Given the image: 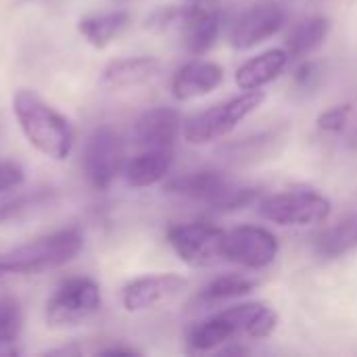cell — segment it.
<instances>
[{"instance_id":"4dcf8cb0","label":"cell","mask_w":357,"mask_h":357,"mask_svg":"<svg viewBox=\"0 0 357 357\" xmlns=\"http://www.w3.org/2000/svg\"><path fill=\"white\" fill-rule=\"evenodd\" d=\"M82 349L79 347H61V349H50V351H46L44 356H77Z\"/></svg>"},{"instance_id":"e0dca14e","label":"cell","mask_w":357,"mask_h":357,"mask_svg":"<svg viewBox=\"0 0 357 357\" xmlns=\"http://www.w3.org/2000/svg\"><path fill=\"white\" fill-rule=\"evenodd\" d=\"M174 149H144L123 165V178L132 188H149L167 178L174 165Z\"/></svg>"},{"instance_id":"ffe728a7","label":"cell","mask_w":357,"mask_h":357,"mask_svg":"<svg viewBox=\"0 0 357 357\" xmlns=\"http://www.w3.org/2000/svg\"><path fill=\"white\" fill-rule=\"evenodd\" d=\"M130 13L128 10H107V13H92L84 15L77 21V31L92 48H107L119 33L128 27Z\"/></svg>"},{"instance_id":"cb8c5ba5","label":"cell","mask_w":357,"mask_h":357,"mask_svg":"<svg viewBox=\"0 0 357 357\" xmlns=\"http://www.w3.org/2000/svg\"><path fill=\"white\" fill-rule=\"evenodd\" d=\"M50 203V195L48 192H33V195H25L19 197L15 201H6L0 205V224L2 222H13L19 220L21 215L29 213L36 207H46Z\"/></svg>"},{"instance_id":"9a60e30c","label":"cell","mask_w":357,"mask_h":357,"mask_svg":"<svg viewBox=\"0 0 357 357\" xmlns=\"http://www.w3.org/2000/svg\"><path fill=\"white\" fill-rule=\"evenodd\" d=\"M159 71H161V61L157 56H151V54L123 56L105 65L100 73V86L109 90L136 88L157 77Z\"/></svg>"},{"instance_id":"484cf974","label":"cell","mask_w":357,"mask_h":357,"mask_svg":"<svg viewBox=\"0 0 357 357\" xmlns=\"http://www.w3.org/2000/svg\"><path fill=\"white\" fill-rule=\"evenodd\" d=\"M354 113V107L351 105H337V107H331L326 109L324 113L318 115L316 123H318V130L320 132H326V134H339L345 130V126L349 123V117Z\"/></svg>"},{"instance_id":"9c48e42d","label":"cell","mask_w":357,"mask_h":357,"mask_svg":"<svg viewBox=\"0 0 357 357\" xmlns=\"http://www.w3.org/2000/svg\"><path fill=\"white\" fill-rule=\"evenodd\" d=\"M278 238L261 226H238L226 232L222 259L247 270H264L278 257Z\"/></svg>"},{"instance_id":"6da1fadb","label":"cell","mask_w":357,"mask_h":357,"mask_svg":"<svg viewBox=\"0 0 357 357\" xmlns=\"http://www.w3.org/2000/svg\"><path fill=\"white\" fill-rule=\"evenodd\" d=\"M278 328V314L259 301L232 305L195 324L186 337L190 351H213L236 337L268 339Z\"/></svg>"},{"instance_id":"603a6c76","label":"cell","mask_w":357,"mask_h":357,"mask_svg":"<svg viewBox=\"0 0 357 357\" xmlns=\"http://www.w3.org/2000/svg\"><path fill=\"white\" fill-rule=\"evenodd\" d=\"M23 331V310L13 297L0 299V341L15 343Z\"/></svg>"},{"instance_id":"7c38bea8","label":"cell","mask_w":357,"mask_h":357,"mask_svg":"<svg viewBox=\"0 0 357 357\" xmlns=\"http://www.w3.org/2000/svg\"><path fill=\"white\" fill-rule=\"evenodd\" d=\"M180 29H182V42L184 48L201 56L209 52L222 31V13L218 6H209L205 2H188L182 6L180 15Z\"/></svg>"},{"instance_id":"83f0119b","label":"cell","mask_w":357,"mask_h":357,"mask_svg":"<svg viewBox=\"0 0 357 357\" xmlns=\"http://www.w3.org/2000/svg\"><path fill=\"white\" fill-rule=\"evenodd\" d=\"M25 182V172L15 161H2L0 163V195L17 190Z\"/></svg>"},{"instance_id":"30bf717a","label":"cell","mask_w":357,"mask_h":357,"mask_svg":"<svg viewBox=\"0 0 357 357\" xmlns=\"http://www.w3.org/2000/svg\"><path fill=\"white\" fill-rule=\"evenodd\" d=\"M284 25V8L278 2H261L245 10L230 29L228 42L236 50H249L276 36Z\"/></svg>"},{"instance_id":"5bb4252c","label":"cell","mask_w":357,"mask_h":357,"mask_svg":"<svg viewBox=\"0 0 357 357\" xmlns=\"http://www.w3.org/2000/svg\"><path fill=\"white\" fill-rule=\"evenodd\" d=\"M224 82V69L213 61L192 59L184 63L172 77V96L178 102H188L211 94Z\"/></svg>"},{"instance_id":"277c9868","label":"cell","mask_w":357,"mask_h":357,"mask_svg":"<svg viewBox=\"0 0 357 357\" xmlns=\"http://www.w3.org/2000/svg\"><path fill=\"white\" fill-rule=\"evenodd\" d=\"M266 102L264 90H243L238 96L195 113L182 123V136L192 146H205L232 134Z\"/></svg>"},{"instance_id":"7402d4cb","label":"cell","mask_w":357,"mask_h":357,"mask_svg":"<svg viewBox=\"0 0 357 357\" xmlns=\"http://www.w3.org/2000/svg\"><path fill=\"white\" fill-rule=\"evenodd\" d=\"M255 289V280L245 276V274H226L215 280H211L203 293L201 301L203 303H222V301H232L238 297L249 295Z\"/></svg>"},{"instance_id":"44dd1931","label":"cell","mask_w":357,"mask_h":357,"mask_svg":"<svg viewBox=\"0 0 357 357\" xmlns=\"http://www.w3.org/2000/svg\"><path fill=\"white\" fill-rule=\"evenodd\" d=\"M357 247V213L347 215L316 241V253L324 259H339Z\"/></svg>"},{"instance_id":"4fadbf2b","label":"cell","mask_w":357,"mask_h":357,"mask_svg":"<svg viewBox=\"0 0 357 357\" xmlns=\"http://www.w3.org/2000/svg\"><path fill=\"white\" fill-rule=\"evenodd\" d=\"M182 117L172 107H155L144 111L132 128L136 146L144 149H174L182 134Z\"/></svg>"},{"instance_id":"8992f818","label":"cell","mask_w":357,"mask_h":357,"mask_svg":"<svg viewBox=\"0 0 357 357\" xmlns=\"http://www.w3.org/2000/svg\"><path fill=\"white\" fill-rule=\"evenodd\" d=\"M257 211L264 220L289 228V226H314L331 218L333 203L328 197L316 190H287L259 199Z\"/></svg>"},{"instance_id":"f546056e","label":"cell","mask_w":357,"mask_h":357,"mask_svg":"<svg viewBox=\"0 0 357 357\" xmlns=\"http://www.w3.org/2000/svg\"><path fill=\"white\" fill-rule=\"evenodd\" d=\"M21 356V349L15 343H4L0 341V357H17Z\"/></svg>"},{"instance_id":"8fae6325","label":"cell","mask_w":357,"mask_h":357,"mask_svg":"<svg viewBox=\"0 0 357 357\" xmlns=\"http://www.w3.org/2000/svg\"><path fill=\"white\" fill-rule=\"evenodd\" d=\"M186 278L178 274H149L130 280L121 291V305L130 314L146 312L178 297L186 289Z\"/></svg>"},{"instance_id":"ba28073f","label":"cell","mask_w":357,"mask_h":357,"mask_svg":"<svg viewBox=\"0 0 357 357\" xmlns=\"http://www.w3.org/2000/svg\"><path fill=\"white\" fill-rule=\"evenodd\" d=\"M226 232L205 222L178 224L167 230V243L182 264L190 268H209L222 259Z\"/></svg>"},{"instance_id":"7a4b0ae2","label":"cell","mask_w":357,"mask_h":357,"mask_svg":"<svg viewBox=\"0 0 357 357\" xmlns=\"http://www.w3.org/2000/svg\"><path fill=\"white\" fill-rule=\"evenodd\" d=\"M13 113L25 140L52 161L69 159L75 142L69 119L50 107L38 92L21 88L13 96Z\"/></svg>"},{"instance_id":"d6a6232c","label":"cell","mask_w":357,"mask_h":357,"mask_svg":"<svg viewBox=\"0 0 357 357\" xmlns=\"http://www.w3.org/2000/svg\"><path fill=\"white\" fill-rule=\"evenodd\" d=\"M188 2H209V0H188Z\"/></svg>"},{"instance_id":"4316f807","label":"cell","mask_w":357,"mask_h":357,"mask_svg":"<svg viewBox=\"0 0 357 357\" xmlns=\"http://www.w3.org/2000/svg\"><path fill=\"white\" fill-rule=\"evenodd\" d=\"M324 77V69L320 61L314 59H301L297 69L293 71V79L301 90H314Z\"/></svg>"},{"instance_id":"d4e9b609","label":"cell","mask_w":357,"mask_h":357,"mask_svg":"<svg viewBox=\"0 0 357 357\" xmlns=\"http://www.w3.org/2000/svg\"><path fill=\"white\" fill-rule=\"evenodd\" d=\"M257 201H259V190L257 188L232 186L213 209L224 211V213H228V211H241V209H245V207H249V205H253Z\"/></svg>"},{"instance_id":"2e32d148","label":"cell","mask_w":357,"mask_h":357,"mask_svg":"<svg viewBox=\"0 0 357 357\" xmlns=\"http://www.w3.org/2000/svg\"><path fill=\"white\" fill-rule=\"evenodd\" d=\"M232 180L220 169H199L186 176L176 178L167 184V192L182 195L190 201H199L215 207L222 197L232 188Z\"/></svg>"},{"instance_id":"3957f363","label":"cell","mask_w":357,"mask_h":357,"mask_svg":"<svg viewBox=\"0 0 357 357\" xmlns=\"http://www.w3.org/2000/svg\"><path fill=\"white\" fill-rule=\"evenodd\" d=\"M84 249V234L77 228H65L36 241H29L0 257L8 276L44 274L73 261Z\"/></svg>"},{"instance_id":"1f68e13d","label":"cell","mask_w":357,"mask_h":357,"mask_svg":"<svg viewBox=\"0 0 357 357\" xmlns=\"http://www.w3.org/2000/svg\"><path fill=\"white\" fill-rule=\"evenodd\" d=\"M4 278H8V274H6V270H4V268L0 266V282H2Z\"/></svg>"},{"instance_id":"d6986e66","label":"cell","mask_w":357,"mask_h":357,"mask_svg":"<svg viewBox=\"0 0 357 357\" xmlns=\"http://www.w3.org/2000/svg\"><path fill=\"white\" fill-rule=\"evenodd\" d=\"M331 33V19L324 15H312L303 21H299L284 44V50L289 52L291 61L310 59L314 52H318Z\"/></svg>"},{"instance_id":"f1b7e54d","label":"cell","mask_w":357,"mask_h":357,"mask_svg":"<svg viewBox=\"0 0 357 357\" xmlns=\"http://www.w3.org/2000/svg\"><path fill=\"white\" fill-rule=\"evenodd\" d=\"M98 356L130 357V356H140V351H138V349H134V347H107V349H100V351H98Z\"/></svg>"},{"instance_id":"ac0fdd59","label":"cell","mask_w":357,"mask_h":357,"mask_svg":"<svg viewBox=\"0 0 357 357\" xmlns=\"http://www.w3.org/2000/svg\"><path fill=\"white\" fill-rule=\"evenodd\" d=\"M289 52L284 48H270L249 61H245L236 73L234 82L241 90H261L282 75L289 65Z\"/></svg>"},{"instance_id":"5b68a950","label":"cell","mask_w":357,"mask_h":357,"mask_svg":"<svg viewBox=\"0 0 357 357\" xmlns=\"http://www.w3.org/2000/svg\"><path fill=\"white\" fill-rule=\"evenodd\" d=\"M102 297L96 280L73 276L63 280L44 307V320L50 328H69L86 322L100 310Z\"/></svg>"},{"instance_id":"52a82bcc","label":"cell","mask_w":357,"mask_h":357,"mask_svg":"<svg viewBox=\"0 0 357 357\" xmlns=\"http://www.w3.org/2000/svg\"><path fill=\"white\" fill-rule=\"evenodd\" d=\"M82 163L88 184L98 192L109 190L126 165V144L119 132L111 126L96 128L86 140Z\"/></svg>"}]
</instances>
